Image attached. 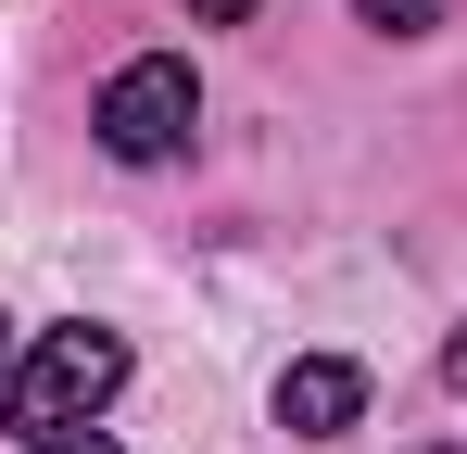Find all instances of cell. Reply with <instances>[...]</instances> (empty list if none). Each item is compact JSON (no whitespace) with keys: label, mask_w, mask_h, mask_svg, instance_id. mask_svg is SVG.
I'll list each match as a JSON object with an SVG mask.
<instances>
[{"label":"cell","mask_w":467,"mask_h":454,"mask_svg":"<svg viewBox=\"0 0 467 454\" xmlns=\"http://www.w3.org/2000/svg\"><path fill=\"white\" fill-rule=\"evenodd\" d=\"M114 391H127V341H114V328H51L26 366L0 378V417H13L26 442H51V429H88Z\"/></svg>","instance_id":"cell-1"},{"label":"cell","mask_w":467,"mask_h":454,"mask_svg":"<svg viewBox=\"0 0 467 454\" xmlns=\"http://www.w3.org/2000/svg\"><path fill=\"white\" fill-rule=\"evenodd\" d=\"M190 114H202L190 64H177V51H140V64L101 88V114H88V127H101V151H114V164H164V151L190 139Z\"/></svg>","instance_id":"cell-2"},{"label":"cell","mask_w":467,"mask_h":454,"mask_svg":"<svg viewBox=\"0 0 467 454\" xmlns=\"http://www.w3.org/2000/svg\"><path fill=\"white\" fill-rule=\"evenodd\" d=\"M354 417H367V366H354V354H304V366H278V429L341 442Z\"/></svg>","instance_id":"cell-3"},{"label":"cell","mask_w":467,"mask_h":454,"mask_svg":"<svg viewBox=\"0 0 467 454\" xmlns=\"http://www.w3.org/2000/svg\"><path fill=\"white\" fill-rule=\"evenodd\" d=\"M354 13H367L379 38H430V26H442V0H354Z\"/></svg>","instance_id":"cell-4"},{"label":"cell","mask_w":467,"mask_h":454,"mask_svg":"<svg viewBox=\"0 0 467 454\" xmlns=\"http://www.w3.org/2000/svg\"><path fill=\"white\" fill-rule=\"evenodd\" d=\"M26 454H114V429H51V442H26Z\"/></svg>","instance_id":"cell-5"},{"label":"cell","mask_w":467,"mask_h":454,"mask_svg":"<svg viewBox=\"0 0 467 454\" xmlns=\"http://www.w3.org/2000/svg\"><path fill=\"white\" fill-rule=\"evenodd\" d=\"M190 13H202V26H253V0H190Z\"/></svg>","instance_id":"cell-6"},{"label":"cell","mask_w":467,"mask_h":454,"mask_svg":"<svg viewBox=\"0 0 467 454\" xmlns=\"http://www.w3.org/2000/svg\"><path fill=\"white\" fill-rule=\"evenodd\" d=\"M442 378H455V391H467V328H455V341H442Z\"/></svg>","instance_id":"cell-7"},{"label":"cell","mask_w":467,"mask_h":454,"mask_svg":"<svg viewBox=\"0 0 467 454\" xmlns=\"http://www.w3.org/2000/svg\"><path fill=\"white\" fill-rule=\"evenodd\" d=\"M0 341H13V315H0Z\"/></svg>","instance_id":"cell-8"},{"label":"cell","mask_w":467,"mask_h":454,"mask_svg":"<svg viewBox=\"0 0 467 454\" xmlns=\"http://www.w3.org/2000/svg\"><path fill=\"white\" fill-rule=\"evenodd\" d=\"M430 454H455V442H430Z\"/></svg>","instance_id":"cell-9"}]
</instances>
